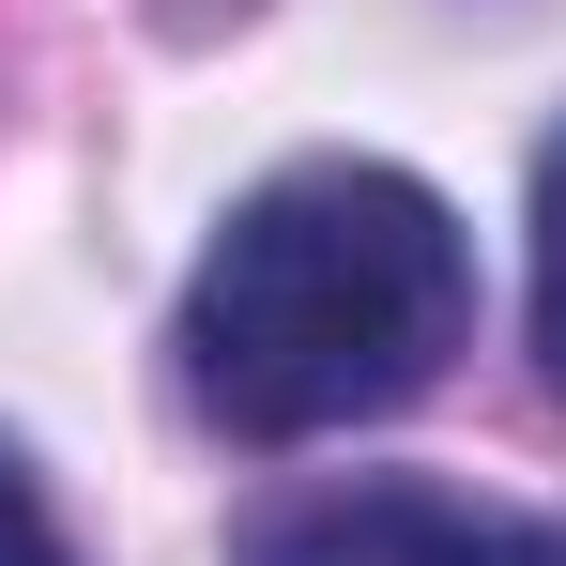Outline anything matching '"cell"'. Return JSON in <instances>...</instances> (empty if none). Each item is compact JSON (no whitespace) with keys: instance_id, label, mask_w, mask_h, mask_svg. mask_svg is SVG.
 <instances>
[{"instance_id":"cell-4","label":"cell","mask_w":566,"mask_h":566,"mask_svg":"<svg viewBox=\"0 0 566 566\" xmlns=\"http://www.w3.org/2000/svg\"><path fill=\"white\" fill-rule=\"evenodd\" d=\"M0 566H77L62 552V521H46V490H31V460L0 444Z\"/></svg>"},{"instance_id":"cell-3","label":"cell","mask_w":566,"mask_h":566,"mask_svg":"<svg viewBox=\"0 0 566 566\" xmlns=\"http://www.w3.org/2000/svg\"><path fill=\"white\" fill-rule=\"evenodd\" d=\"M536 368L566 382V123L536 154Z\"/></svg>"},{"instance_id":"cell-2","label":"cell","mask_w":566,"mask_h":566,"mask_svg":"<svg viewBox=\"0 0 566 566\" xmlns=\"http://www.w3.org/2000/svg\"><path fill=\"white\" fill-rule=\"evenodd\" d=\"M230 566H566V521L474 505V490H429V474H353V490H306L276 521H245Z\"/></svg>"},{"instance_id":"cell-1","label":"cell","mask_w":566,"mask_h":566,"mask_svg":"<svg viewBox=\"0 0 566 566\" xmlns=\"http://www.w3.org/2000/svg\"><path fill=\"white\" fill-rule=\"evenodd\" d=\"M474 337V230L382 154H306L230 199L185 276V398L230 444H322L429 398Z\"/></svg>"}]
</instances>
